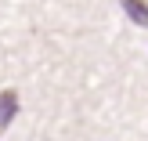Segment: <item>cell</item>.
Listing matches in <instances>:
<instances>
[{
	"label": "cell",
	"instance_id": "1",
	"mask_svg": "<svg viewBox=\"0 0 148 141\" xmlns=\"http://www.w3.org/2000/svg\"><path fill=\"white\" fill-rule=\"evenodd\" d=\"M18 116V94L7 87V91H0V130L11 127V120Z\"/></svg>",
	"mask_w": 148,
	"mask_h": 141
},
{
	"label": "cell",
	"instance_id": "2",
	"mask_svg": "<svg viewBox=\"0 0 148 141\" xmlns=\"http://www.w3.org/2000/svg\"><path fill=\"white\" fill-rule=\"evenodd\" d=\"M119 4H123V11L130 14L134 25H148V4L145 0H119Z\"/></svg>",
	"mask_w": 148,
	"mask_h": 141
}]
</instances>
